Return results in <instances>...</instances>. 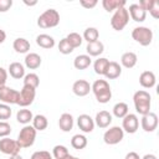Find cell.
Wrapping results in <instances>:
<instances>
[{
    "label": "cell",
    "instance_id": "obj_1",
    "mask_svg": "<svg viewBox=\"0 0 159 159\" xmlns=\"http://www.w3.org/2000/svg\"><path fill=\"white\" fill-rule=\"evenodd\" d=\"M91 91L99 103H107L112 98V89L106 80H96L91 86Z\"/></svg>",
    "mask_w": 159,
    "mask_h": 159
},
{
    "label": "cell",
    "instance_id": "obj_2",
    "mask_svg": "<svg viewBox=\"0 0 159 159\" xmlns=\"http://www.w3.org/2000/svg\"><path fill=\"white\" fill-rule=\"evenodd\" d=\"M133 103L137 113H139L140 116H144L150 112L152 97L147 91L139 89L133 94Z\"/></svg>",
    "mask_w": 159,
    "mask_h": 159
},
{
    "label": "cell",
    "instance_id": "obj_3",
    "mask_svg": "<svg viewBox=\"0 0 159 159\" xmlns=\"http://www.w3.org/2000/svg\"><path fill=\"white\" fill-rule=\"evenodd\" d=\"M60 24V14L55 9L45 10L37 19V26L41 29H52Z\"/></svg>",
    "mask_w": 159,
    "mask_h": 159
},
{
    "label": "cell",
    "instance_id": "obj_4",
    "mask_svg": "<svg viewBox=\"0 0 159 159\" xmlns=\"http://www.w3.org/2000/svg\"><path fill=\"white\" fill-rule=\"evenodd\" d=\"M36 129L27 124V125H24V128L20 130L19 135H17V143L20 144L21 148H30L34 143H35V139H36Z\"/></svg>",
    "mask_w": 159,
    "mask_h": 159
},
{
    "label": "cell",
    "instance_id": "obj_5",
    "mask_svg": "<svg viewBox=\"0 0 159 159\" xmlns=\"http://www.w3.org/2000/svg\"><path fill=\"white\" fill-rule=\"evenodd\" d=\"M129 22V14L125 7H120L114 11L111 17V26L116 31H122Z\"/></svg>",
    "mask_w": 159,
    "mask_h": 159
},
{
    "label": "cell",
    "instance_id": "obj_6",
    "mask_svg": "<svg viewBox=\"0 0 159 159\" xmlns=\"http://www.w3.org/2000/svg\"><path fill=\"white\" fill-rule=\"evenodd\" d=\"M132 37L139 45H142V46H149L152 43V41H153V31L149 27L138 26V27H134L133 29Z\"/></svg>",
    "mask_w": 159,
    "mask_h": 159
},
{
    "label": "cell",
    "instance_id": "obj_7",
    "mask_svg": "<svg viewBox=\"0 0 159 159\" xmlns=\"http://www.w3.org/2000/svg\"><path fill=\"white\" fill-rule=\"evenodd\" d=\"M124 138V132L120 127L118 125H114V127H111L109 129H107L103 134V140L106 144L108 145H114V144H118L122 142V139Z\"/></svg>",
    "mask_w": 159,
    "mask_h": 159
},
{
    "label": "cell",
    "instance_id": "obj_8",
    "mask_svg": "<svg viewBox=\"0 0 159 159\" xmlns=\"http://www.w3.org/2000/svg\"><path fill=\"white\" fill-rule=\"evenodd\" d=\"M20 150H21V147L17 143V140L10 139L7 137L0 139V152L2 154L14 157V155H17L20 153Z\"/></svg>",
    "mask_w": 159,
    "mask_h": 159
},
{
    "label": "cell",
    "instance_id": "obj_9",
    "mask_svg": "<svg viewBox=\"0 0 159 159\" xmlns=\"http://www.w3.org/2000/svg\"><path fill=\"white\" fill-rule=\"evenodd\" d=\"M36 97V89L29 86H22L21 91L19 92V102L17 104L20 107H27L32 104L34 99Z\"/></svg>",
    "mask_w": 159,
    "mask_h": 159
},
{
    "label": "cell",
    "instance_id": "obj_10",
    "mask_svg": "<svg viewBox=\"0 0 159 159\" xmlns=\"http://www.w3.org/2000/svg\"><path fill=\"white\" fill-rule=\"evenodd\" d=\"M0 101L5 104H17L19 102V91L4 86L0 88Z\"/></svg>",
    "mask_w": 159,
    "mask_h": 159
},
{
    "label": "cell",
    "instance_id": "obj_11",
    "mask_svg": "<svg viewBox=\"0 0 159 159\" xmlns=\"http://www.w3.org/2000/svg\"><path fill=\"white\" fill-rule=\"evenodd\" d=\"M122 129L123 132H127L129 134H133L138 130L139 128V119L137 114L134 113H128L124 118H122Z\"/></svg>",
    "mask_w": 159,
    "mask_h": 159
},
{
    "label": "cell",
    "instance_id": "obj_12",
    "mask_svg": "<svg viewBox=\"0 0 159 159\" xmlns=\"http://www.w3.org/2000/svg\"><path fill=\"white\" fill-rule=\"evenodd\" d=\"M140 125L144 132H154L158 127V116L153 112H149V113L142 116Z\"/></svg>",
    "mask_w": 159,
    "mask_h": 159
},
{
    "label": "cell",
    "instance_id": "obj_13",
    "mask_svg": "<svg viewBox=\"0 0 159 159\" xmlns=\"http://www.w3.org/2000/svg\"><path fill=\"white\" fill-rule=\"evenodd\" d=\"M89 91H91V84L86 80H77L72 84V92L77 97H84L89 93Z\"/></svg>",
    "mask_w": 159,
    "mask_h": 159
},
{
    "label": "cell",
    "instance_id": "obj_14",
    "mask_svg": "<svg viewBox=\"0 0 159 159\" xmlns=\"http://www.w3.org/2000/svg\"><path fill=\"white\" fill-rule=\"evenodd\" d=\"M77 125L83 133H91L94 129V120L88 114H80L77 118Z\"/></svg>",
    "mask_w": 159,
    "mask_h": 159
},
{
    "label": "cell",
    "instance_id": "obj_15",
    "mask_svg": "<svg viewBox=\"0 0 159 159\" xmlns=\"http://www.w3.org/2000/svg\"><path fill=\"white\" fill-rule=\"evenodd\" d=\"M127 10H128L129 17H132V20H134L135 22H143L147 17V11H144L138 4L129 5V9Z\"/></svg>",
    "mask_w": 159,
    "mask_h": 159
},
{
    "label": "cell",
    "instance_id": "obj_16",
    "mask_svg": "<svg viewBox=\"0 0 159 159\" xmlns=\"http://www.w3.org/2000/svg\"><path fill=\"white\" fill-rule=\"evenodd\" d=\"M157 78L154 72L152 71H143L139 76V83L143 88H153L155 86Z\"/></svg>",
    "mask_w": 159,
    "mask_h": 159
},
{
    "label": "cell",
    "instance_id": "obj_17",
    "mask_svg": "<svg viewBox=\"0 0 159 159\" xmlns=\"http://www.w3.org/2000/svg\"><path fill=\"white\" fill-rule=\"evenodd\" d=\"M93 120H94V125L99 128H107L112 123V114L107 111H101L96 114V118Z\"/></svg>",
    "mask_w": 159,
    "mask_h": 159
},
{
    "label": "cell",
    "instance_id": "obj_18",
    "mask_svg": "<svg viewBox=\"0 0 159 159\" xmlns=\"http://www.w3.org/2000/svg\"><path fill=\"white\" fill-rule=\"evenodd\" d=\"M122 75V67L118 62H114V61H109L107 68H106V72L103 76H106V78L108 80H116L118 78L119 76Z\"/></svg>",
    "mask_w": 159,
    "mask_h": 159
},
{
    "label": "cell",
    "instance_id": "obj_19",
    "mask_svg": "<svg viewBox=\"0 0 159 159\" xmlns=\"http://www.w3.org/2000/svg\"><path fill=\"white\" fill-rule=\"evenodd\" d=\"M24 61H25V66L29 70H36V68H39L41 66V62H42L41 56L37 55V53H35V52L27 53L25 56V60Z\"/></svg>",
    "mask_w": 159,
    "mask_h": 159
},
{
    "label": "cell",
    "instance_id": "obj_20",
    "mask_svg": "<svg viewBox=\"0 0 159 159\" xmlns=\"http://www.w3.org/2000/svg\"><path fill=\"white\" fill-rule=\"evenodd\" d=\"M10 76L15 80H21L25 77V67L22 63L20 62H12L9 65V68H7Z\"/></svg>",
    "mask_w": 159,
    "mask_h": 159
},
{
    "label": "cell",
    "instance_id": "obj_21",
    "mask_svg": "<svg viewBox=\"0 0 159 159\" xmlns=\"http://www.w3.org/2000/svg\"><path fill=\"white\" fill-rule=\"evenodd\" d=\"M58 127L62 132H70L73 128V117L70 113H62L58 119Z\"/></svg>",
    "mask_w": 159,
    "mask_h": 159
},
{
    "label": "cell",
    "instance_id": "obj_22",
    "mask_svg": "<svg viewBox=\"0 0 159 159\" xmlns=\"http://www.w3.org/2000/svg\"><path fill=\"white\" fill-rule=\"evenodd\" d=\"M137 61H138V57L134 52L132 51H128V52H124L120 57V63L123 67L125 68H133L135 65H137Z\"/></svg>",
    "mask_w": 159,
    "mask_h": 159
},
{
    "label": "cell",
    "instance_id": "obj_23",
    "mask_svg": "<svg viewBox=\"0 0 159 159\" xmlns=\"http://www.w3.org/2000/svg\"><path fill=\"white\" fill-rule=\"evenodd\" d=\"M86 51H87V53H88L89 57H91V56L97 57V56H99V55L104 51V45H103L99 40H97V41H94V42L87 43Z\"/></svg>",
    "mask_w": 159,
    "mask_h": 159
},
{
    "label": "cell",
    "instance_id": "obj_24",
    "mask_svg": "<svg viewBox=\"0 0 159 159\" xmlns=\"http://www.w3.org/2000/svg\"><path fill=\"white\" fill-rule=\"evenodd\" d=\"M36 43L42 47V48H52L55 46V39L47 34H40L37 37H36Z\"/></svg>",
    "mask_w": 159,
    "mask_h": 159
},
{
    "label": "cell",
    "instance_id": "obj_25",
    "mask_svg": "<svg viewBox=\"0 0 159 159\" xmlns=\"http://www.w3.org/2000/svg\"><path fill=\"white\" fill-rule=\"evenodd\" d=\"M12 47L17 53H27L30 51V42L24 37H17L14 40Z\"/></svg>",
    "mask_w": 159,
    "mask_h": 159
},
{
    "label": "cell",
    "instance_id": "obj_26",
    "mask_svg": "<svg viewBox=\"0 0 159 159\" xmlns=\"http://www.w3.org/2000/svg\"><path fill=\"white\" fill-rule=\"evenodd\" d=\"M92 60L88 55H78L75 60H73V66L76 70H86L91 66Z\"/></svg>",
    "mask_w": 159,
    "mask_h": 159
},
{
    "label": "cell",
    "instance_id": "obj_27",
    "mask_svg": "<svg viewBox=\"0 0 159 159\" xmlns=\"http://www.w3.org/2000/svg\"><path fill=\"white\" fill-rule=\"evenodd\" d=\"M32 118H34V114L30 109H19L17 113H16V120L24 125H27L30 122H32Z\"/></svg>",
    "mask_w": 159,
    "mask_h": 159
},
{
    "label": "cell",
    "instance_id": "obj_28",
    "mask_svg": "<svg viewBox=\"0 0 159 159\" xmlns=\"http://www.w3.org/2000/svg\"><path fill=\"white\" fill-rule=\"evenodd\" d=\"M102 6L104 7L106 11L108 12H112V11H116L120 7H124L125 6V1H119V0H103L102 1Z\"/></svg>",
    "mask_w": 159,
    "mask_h": 159
},
{
    "label": "cell",
    "instance_id": "obj_29",
    "mask_svg": "<svg viewBox=\"0 0 159 159\" xmlns=\"http://www.w3.org/2000/svg\"><path fill=\"white\" fill-rule=\"evenodd\" d=\"M48 125V120L47 118L43 116V114H36L32 118V127L36 129V130H45Z\"/></svg>",
    "mask_w": 159,
    "mask_h": 159
},
{
    "label": "cell",
    "instance_id": "obj_30",
    "mask_svg": "<svg viewBox=\"0 0 159 159\" xmlns=\"http://www.w3.org/2000/svg\"><path fill=\"white\" fill-rule=\"evenodd\" d=\"M129 113L128 104L124 102H118L113 106V116L117 118H124Z\"/></svg>",
    "mask_w": 159,
    "mask_h": 159
},
{
    "label": "cell",
    "instance_id": "obj_31",
    "mask_svg": "<svg viewBox=\"0 0 159 159\" xmlns=\"http://www.w3.org/2000/svg\"><path fill=\"white\" fill-rule=\"evenodd\" d=\"M87 138L83 135V134H75L71 139V145L72 148L77 149V150H81V149H84L87 147Z\"/></svg>",
    "mask_w": 159,
    "mask_h": 159
},
{
    "label": "cell",
    "instance_id": "obj_32",
    "mask_svg": "<svg viewBox=\"0 0 159 159\" xmlns=\"http://www.w3.org/2000/svg\"><path fill=\"white\" fill-rule=\"evenodd\" d=\"M108 63H109V61H108L106 57H99V58H97V60L94 61V63H93V70H94V72H96L97 75H99V76H103L104 72H106V68H107Z\"/></svg>",
    "mask_w": 159,
    "mask_h": 159
},
{
    "label": "cell",
    "instance_id": "obj_33",
    "mask_svg": "<svg viewBox=\"0 0 159 159\" xmlns=\"http://www.w3.org/2000/svg\"><path fill=\"white\" fill-rule=\"evenodd\" d=\"M98 37H99V32H98V30L96 27H87L84 30V32H83V36H82V39L86 40L88 43L97 41Z\"/></svg>",
    "mask_w": 159,
    "mask_h": 159
},
{
    "label": "cell",
    "instance_id": "obj_34",
    "mask_svg": "<svg viewBox=\"0 0 159 159\" xmlns=\"http://www.w3.org/2000/svg\"><path fill=\"white\" fill-rule=\"evenodd\" d=\"M40 84V77L36 73H27L24 77V86H29L32 88H37Z\"/></svg>",
    "mask_w": 159,
    "mask_h": 159
},
{
    "label": "cell",
    "instance_id": "obj_35",
    "mask_svg": "<svg viewBox=\"0 0 159 159\" xmlns=\"http://www.w3.org/2000/svg\"><path fill=\"white\" fill-rule=\"evenodd\" d=\"M66 40L68 41V43H70L73 48L80 47V46L82 45V41H83L82 36H81L80 34H77V32H70V34L66 36Z\"/></svg>",
    "mask_w": 159,
    "mask_h": 159
},
{
    "label": "cell",
    "instance_id": "obj_36",
    "mask_svg": "<svg viewBox=\"0 0 159 159\" xmlns=\"http://www.w3.org/2000/svg\"><path fill=\"white\" fill-rule=\"evenodd\" d=\"M70 155L68 153V149L65 147V145H55L53 149H52V157L55 159H62L65 157Z\"/></svg>",
    "mask_w": 159,
    "mask_h": 159
},
{
    "label": "cell",
    "instance_id": "obj_37",
    "mask_svg": "<svg viewBox=\"0 0 159 159\" xmlns=\"http://www.w3.org/2000/svg\"><path fill=\"white\" fill-rule=\"evenodd\" d=\"M58 51H60L61 53H63V55H70V53L73 51V47L68 43V41L66 40V37L62 39V40L58 42Z\"/></svg>",
    "mask_w": 159,
    "mask_h": 159
},
{
    "label": "cell",
    "instance_id": "obj_38",
    "mask_svg": "<svg viewBox=\"0 0 159 159\" xmlns=\"http://www.w3.org/2000/svg\"><path fill=\"white\" fill-rule=\"evenodd\" d=\"M11 108L9 104H5V103H0V120H6L11 117Z\"/></svg>",
    "mask_w": 159,
    "mask_h": 159
},
{
    "label": "cell",
    "instance_id": "obj_39",
    "mask_svg": "<svg viewBox=\"0 0 159 159\" xmlns=\"http://www.w3.org/2000/svg\"><path fill=\"white\" fill-rule=\"evenodd\" d=\"M11 133V125L6 120H0V137L5 138Z\"/></svg>",
    "mask_w": 159,
    "mask_h": 159
},
{
    "label": "cell",
    "instance_id": "obj_40",
    "mask_svg": "<svg viewBox=\"0 0 159 159\" xmlns=\"http://www.w3.org/2000/svg\"><path fill=\"white\" fill-rule=\"evenodd\" d=\"M30 159H52V154H50L47 150H37L32 153Z\"/></svg>",
    "mask_w": 159,
    "mask_h": 159
},
{
    "label": "cell",
    "instance_id": "obj_41",
    "mask_svg": "<svg viewBox=\"0 0 159 159\" xmlns=\"http://www.w3.org/2000/svg\"><path fill=\"white\" fill-rule=\"evenodd\" d=\"M148 11H149V14H150L154 19H158V17H159V2H158L157 0H154L153 4H152V6H150V9H149Z\"/></svg>",
    "mask_w": 159,
    "mask_h": 159
},
{
    "label": "cell",
    "instance_id": "obj_42",
    "mask_svg": "<svg viewBox=\"0 0 159 159\" xmlns=\"http://www.w3.org/2000/svg\"><path fill=\"white\" fill-rule=\"evenodd\" d=\"M12 6V0H0V12H6Z\"/></svg>",
    "mask_w": 159,
    "mask_h": 159
},
{
    "label": "cell",
    "instance_id": "obj_43",
    "mask_svg": "<svg viewBox=\"0 0 159 159\" xmlns=\"http://www.w3.org/2000/svg\"><path fill=\"white\" fill-rule=\"evenodd\" d=\"M6 81H7V71L0 67V88L6 84Z\"/></svg>",
    "mask_w": 159,
    "mask_h": 159
},
{
    "label": "cell",
    "instance_id": "obj_44",
    "mask_svg": "<svg viewBox=\"0 0 159 159\" xmlns=\"http://www.w3.org/2000/svg\"><path fill=\"white\" fill-rule=\"evenodd\" d=\"M80 4H81L83 7H86V9H92V7H94V6L97 5V0H91V1L81 0V1H80Z\"/></svg>",
    "mask_w": 159,
    "mask_h": 159
},
{
    "label": "cell",
    "instance_id": "obj_45",
    "mask_svg": "<svg viewBox=\"0 0 159 159\" xmlns=\"http://www.w3.org/2000/svg\"><path fill=\"white\" fill-rule=\"evenodd\" d=\"M124 159H140V157H139V154L135 153V152H129V153L125 155Z\"/></svg>",
    "mask_w": 159,
    "mask_h": 159
},
{
    "label": "cell",
    "instance_id": "obj_46",
    "mask_svg": "<svg viewBox=\"0 0 159 159\" xmlns=\"http://www.w3.org/2000/svg\"><path fill=\"white\" fill-rule=\"evenodd\" d=\"M5 40H6V34H5V31H4V30H1V29H0V43H2Z\"/></svg>",
    "mask_w": 159,
    "mask_h": 159
},
{
    "label": "cell",
    "instance_id": "obj_47",
    "mask_svg": "<svg viewBox=\"0 0 159 159\" xmlns=\"http://www.w3.org/2000/svg\"><path fill=\"white\" fill-rule=\"evenodd\" d=\"M140 159H158L157 158V155H154V154H145L143 158H140Z\"/></svg>",
    "mask_w": 159,
    "mask_h": 159
},
{
    "label": "cell",
    "instance_id": "obj_48",
    "mask_svg": "<svg viewBox=\"0 0 159 159\" xmlns=\"http://www.w3.org/2000/svg\"><path fill=\"white\" fill-rule=\"evenodd\" d=\"M26 5H29V6H32V5H36L37 4V1H32V2H29V1H24Z\"/></svg>",
    "mask_w": 159,
    "mask_h": 159
},
{
    "label": "cell",
    "instance_id": "obj_49",
    "mask_svg": "<svg viewBox=\"0 0 159 159\" xmlns=\"http://www.w3.org/2000/svg\"><path fill=\"white\" fill-rule=\"evenodd\" d=\"M10 159H24L22 157H20L19 154L17 155H14V157H10Z\"/></svg>",
    "mask_w": 159,
    "mask_h": 159
},
{
    "label": "cell",
    "instance_id": "obj_50",
    "mask_svg": "<svg viewBox=\"0 0 159 159\" xmlns=\"http://www.w3.org/2000/svg\"><path fill=\"white\" fill-rule=\"evenodd\" d=\"M62 159H75V157H72V155L70 154V155H67V157H65V158H62Z\"/></svg>",
    "mask_w": 159,
    "mask_h": 159
},
{
    "label": "cell",
    "instance_id": "obj_51",
    "mask_svg": "<svg viewBox=\"0 0 159 159\" xmlns=\"http://www.w3.org/2000/svg\"><path fill=\"white\" fill-rule=\"evenodd\" d=\"M75 159H80V158H77V157H75Z\"/></svg>",
    "mask_w": 159,
    "mask_h": 159
}]
</instances>
